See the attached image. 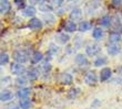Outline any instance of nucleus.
<instances>
[{
    "instance_id": "nucleus-1",
    "label": "nucleus",
    "mask_w": 122,
    "mask_h": 109,
    "mask_svg": "<svg viewBox=\"0 0 122 109\" xmlns=\"http://www.w3.org/2000/svg\"><path fill=\"white\" fill-rule=\"evenodd\" d=\"M12 58H13V61L17 62V63L25 64L26 62L29 61V54H28V52H27L26 50L18 48V50H16V51H13Z\"/></svg>"
},
{
    "instance_id": "nucleus-2",
    "label": "nucleus",
    "mask_w": 122,
    "mask_h": 109,
    "mask_svg": "<svg viewBox=\"0 0 122 109\" xmlns=\"http://www.w3.org/2000/svg\"><path fill=\"white\" fill-rule=\"evenodd\" d=\"M10 72L15 76H21L26 73V66L21 63L15 62V63H11V65H10Z\"/></svg>"
},
{
    "instance_id": "nucleus-3",
    "label": "nucleus",
    "mask_w": 122,
    "mask_h": 109,
    "mask_svg": "<svg viewBox=\"0 0 122 109\" xmlns=\"http://www.w3.org/2000/svg\"><path fill=\"white\" fill-rule=\"evenodd\" d=\"M101 52V46L98 43H90L86 46V54L88 56H96Z\"/></svg>"
},
{
    "instance_id": "nucleus-4",
    "label": "nucleus",
    "mask_w": 122,
    "mask_h": 109,
    "mask_svg": "<svg viewBox=\"0 0 122 109\" xmlns=\"http://www.w3.org/2000/svg\"><path fill=\"white\" fill-rule=\"evenodd\" d=\"M98 75L94 71H89L84 75V83L89 85V86H94L98 83Z\"/></svg>"
},
{
    "instance_id": "nucleus-5",
    "label": "nucleus",
    "mask_w": 122,
    "mask_h": 109,
    "mask_svg": "<svg viewBox=\"0 0 122 109\" xmlns=\"http://www.w3.org/2000/svg\"><path fill=\"white\" fill-rule=\"evenodd\" d=\"M26 76L30 82H33V80L38 79L39 76H40V68L37 67V66H32V67H30L27 71Z\"/></svg>"
},
{
    "instance_id": "nucleus-6",
    "label": "nucleus",
    "mask_w": 122,
    "mask_h": 109,
    "mask_svg": "<svg viewBox=\"0 0 122 109\" xmlns=\"http://www.w3.org/2000/svg\"><path fill=\"white\" fill-rule=\"evenodd\" d=\"M74 63L80 66V67H86V66H89V60H88V56H86L82 53H78L74 57Z\"/></svg>"
},
{
    "instance_id": "nucleus-7",
    "label": "nucleus",
    "mask_w": 122,
    "mask_h": 109,
    "mask_svg": "<svg viewBox=\"0 0 122 109\" xmlns=\"http://www.w3.org/2000/svg\"><path fill=\"white\" fill-rule=\"evenodd\" d=\"M58 80L60 84L68 86V85H71L73 83V76L70 73H61L58 77Z\"/></svg>"
},
{
    "instance_id": "nucleus-8",
    "label": "nucleus",
    "mask_w": 122,
    "mask_h": 109,
    "mask_svg": "<svg viewBox=\"0 0 122 109\" xmlns=\"http://www.w3.org/2000/svg\"><path fill=\"white\" fill-rule=\"evenodd\" d=\"M112 76V70L110 67H103L99 73V80L101 83H104L107 80H109Z\"/></svg>"
},
{
    "instance_id": "nucleus-9",
    "label": "nucleus",
    "mask_w": 122,
    "mask_h": 109,
    "mask_svg": "<svg viewBox=\"0 0 122 109\" xmlns=\"http://www.w3.org/2000/svg\"><path fill=\"white\" fill-rule=\"evenodd\" d=\"M62 30H63V32L72 33V32H76V31L78 30V26L76 24L74 21H72V20H68V21L63 22Z\"/></svg>"
},
{
    "instance_id": "nucleus-10",
    "label": "nucleus",
    "mask_w": 122,
    "mask_h": 109,
    "mask_svg": "<svg viewBox=\"0 0 122 109\" xmlns=\"http://www.w3.org/2000/svg\"><path fill=\"white\" fill-rule=\"evenodd\" d=\"M42 21L39 18H31L28 22V28L30 30H33V31H37V30H41L42 29Z\"/></svg>"
},
{
    "instance_id": "nucleus-11",
    "label": "nucleus",
    "mask_w": 122,
    "mask_h": 109,
    "mask_svg": "<svg viewBox=\"0 0 122 109\" xmlns=\"http://www.w3.org/2000/svg\"><path fill=\"white\" fill-rule=\"evenodd\" d=\"M43 58H45L43 53L40 51H33L31 53V55H30V62H31V64H33V65L39 64L40 62L43 61Z\"/></svg>"
},
{
    "instance_id": "nucleus-12",
    "label": "nucleus",
    "mask_w": 122,
    "mask_h": 109,
    "mask_svg": "<svg viewBox=\"0 0 122 109\" xmlns=\"http://www.w3.org/2000/svg\"><path fill=\"white\" fill-rule=\"evenodd\" d=\"M70 35L68 34L67 32H59L57 35H56V41L58 42L59 44H67V43H69V41H70Z\"/></svg>"
},
{
    "instance_id": "nucleus-13",
    "label": "nucleus",
    "mask_w": 122,
    "mask_h": 109,
    "mask_svg": "<svg viewBox=\"0 0 122 109\" xmlns=\"http://www.w3.org/2000/svg\"><path fill=\"white\" fill-rule=\"evenodd\" d=\"M16 95L19 99H26L31 95V89L28 88V87H21V88L17 90Z\"/></svg>"
},
{
    "instance_id": "nucleus-14",
    "label": "nucleus",
    "mask_w": 122,
    "mask_h": 109,
    "mask_svg": "<svg viewBox=\"0 0 122 109\" xmlns=\"http://www.w3.org/2000/svg\"><path fill=\"white\" fill-rule=\"evenodd\" d=\"M122 40V36L118 31H113L109 34V38H108V41H109L110 44H119Z\"/></svg>"
},
{
    "instance_id": "nucleus-15",
    "label": "nucleus",
    "mask_w": 122,
    "mask_h": 109,
    "mask_svg": "<svg viewBox=\"0 0 122 109\" xmlns=\"http://www.w3.org/2000/svg\"><path fill=\"white\" fill-rule=\"evenodd\" d=\"M13 99V94L11 90L9 89H2L1 90V94H0V100L1 103H7V101H10V100Z\"/></svg>"
},
{
    "instance_id": "nucleus-16",
    "label": "nucleus",
    "mask_w": 122,
    "mask_h": 109,
    "mask_svg": "<svg viewBox=\"0 0 122 109\" xmlns=\"http://www.w3.org/2000/svg\"><path fill=\"white\" fill-rule=\"evenodd\" d=\"M69 17H70V20H72L74 22L76 21H80L82 19V10L80 8H74V9L71 10Z\"/></svg>"
},
{
    "instance_id": "nucleus-17",
    "label": "nucleus",
    "mask_w": 122,
    "mask_h": 109,
    "mask_svg": "<svg viewBox=\"0 0 122 109\" xmlns=\"http://www.w3.org/2000/svg\"><path fill=\"white\" fill-rule=\"evenodd\" d=\"M120 52H121V48H120L119 44H110L107 48V53L110 56H117Z\"/></svg>"
},
{
    "instance_id": "nucleus-18",
    "label": "nucleus",
    "mask_w": 122,
    "mask_h": 109,
    "mask_svg": "<svg viewBox=\"0 0 122 109\" xmlns=\"http://www.w3.org/2000/svg\"><path fill=\"white\" fill-rule=\"evenodd\" d=\"M11 9V3L9 0H0V13L7 14Z\"/></svg>"
},
{
    "instance_id": "nucleus-19",
    "label": "nucleus",
    "mask_w": 122,
    "mask_h": 109,
    "mask_svg": "<svg viewBox=\"0 0 122 109\" xmlns=\"http://www.w3.org/2000/svg\"><path fill=\"white\" fill-rule=\"evenodd\" d=\"M37 13V9H36L35 6H27L25 9L22 10V14L25 17H28V18H33L35 14Z\"/></svg>"
},
{
    "instance_id": "nucleus-20",
    "label": "nucleus",
    "mask_w": 122,
    "mask_h": 109,
    "mask_svg": "<svg viewBox=\"0 0 122 109\" xmlns=\"http://www.w3.org/2000/svg\"><path fill=\"white\" fill-rule=\"evenodd\" d=\"M99 24L101 26H103V28H109L111 24H112V18L110 16H103L100 18L99 20Z\"/></svg>"
},
{
    "instance_id": "nucleus-21",
    "label": "nucleus",
    "mask_w": 122,
    "mask_h": 109,
    "mask_svg": "<svg viewBox=\"0 0 122 109\" xmlns=\"http://www.w3.org/2000/svg\"><path fill=\"white\" fill-rule=\"evenodd\" d=\"M103 35H104V31H103L101 28H94L92 31V38L96 40V41H100V40H102Z\"/></svg>"
},
{
    "instance_id": "nucleus-22",
    "label": "nucleus",
    "mask_w": 122,
    "mask_h": 109,
    "mask_svg": "<svg viewBox=\"0 0 122 109\" xmlns=\"http://www.w3.org/2000/svg\"><path fill=\"white\" fill-rule=\"evenodd\" d=\"M92 28V24H91L89 21H81L79 24H78V30L80 32H87L89 30H91Z\"/></svg>"
},
{
    "instance_id": "nucleus-23",
    "label": "nucleus",
    "mask_w": 122,
    "mask_h": 109,
    "mask_svg": "<svg viewBox=\"0 0 122 109\" xmlns=\"http://www.w3.org/2000/svg\"><path fill=\"white\" fill-rule=\"evenodd\" d=\"M108 63V58L106 56H98V57L93 61V66L96 67H101V66H104Z\"/></svg>"
},
{
    "instance_id": "nucleus-24",
    "label": "nucleus",
    "mask_w": 122,
    "mask_h": 109,
    "mask_svg": "<svg viewBox=\"0 0 122 109\" xmlns=\"http://www.w3.org/2000/svg\"><path fill=\"white\" fill-rule=\"evenodd\" d=\"M59 52V46L56 43H50L48 46V51H47V55H49L50 57H52L53 55H56Z\"/></svg>"
},
{
    "instance_id": "nucleus-25",
    "label": "nucleus",
    "mask_w": 122,
    "mask_h": 109,
    "mask_svg": "<svg viewBox=\"0 0 122 109\" xmlns=\"http://www.w3.org/2000/svg\"><path fill=\"white\" fill-rule=\"evenodd\" d=\"M81 93V89L79 87H74V88H71L69 92H68V98L69 99H74V98H77Z\"/></svg>"
},
{
    "instance_id": "nucleus-26",
    "label": "nucleus",
    "mask_w": 122,
    "mask_h": 109,
    "mask_svg": "<svg viewBox=\"0 0 122 109\" xmlns=\"http://www.w3.org/2000/svg\"><path fill=\"white\" fill-rule=\"evenodd\" d=\"M52 9H53L52 4L47 3V2H42V3H40V6H39V10H40V11H42V12H45V13L51 12Z\"/></svg>"
},
{
    "instance_id": "nucleus-27",
    "label": "nucleus",
    "mask_w": 122,
    "mask_h": 109,
    "mask_svg": "<svg viewBox=\"0 0 122 109\" xmlns=\"http://www.w3.org/2000/svg\"><path fill=\"white\" fill-rule=\"evenodd\" d=\"M32 103L29 98H26V99H20L19 100V107L20 109H30Z\"/></svg>"
},
{
    "instance_id": "nucleus-28",
    "label": "nucleus",
    "mask_w": 122,
    "mask_h": 109,
    "mask_svg": "<svg viewBox=\"0 0 122 109\" xmlns=\"http://www.w3.org/2000/svg\"><path fill=\"white\" fill-rule=\"evenodd\" d=\"M28 78H27V76H23V75H21V76H17V79H16V85L19 87H25V85H27V83H28Z\"/></svg>"
},
{
    "instance_id": "nucleus-29",
    "label": "nucleus",
    "mask_w": 122,
    "mask_h": 109,
    "mask_svg": "<svg viewBox=\"0 0 122 109\" xmlns=\"http://www.w3.org/2000/svg\"><path fill=\"white\" fill-rule=\"evenodd\" d=\"M9 60H10V56L7 54L6 52H2L1 55H0V65L3 66V65H6L9 63Z\"/></svg>"
},
{
    "instance_id": "nucleus-30",
    "label": "nucleus",
    "mask_w": 122,
    "mask_h": 109,
    "mask_svg": "<svg viewBox=\"0 0 122 109\" xmlns=\"http://www.w3.org/2000/svg\"><path fill=\"white\" fill-rule=\"evenodd\" d=\"M43 19L47 20V21H46L47 23H48V20H50V23H51V24H53V23H55V21H56L55 16H53V14H52L51 12L45 13V14H43Z\"/></svg>"
},
{
    "instance_id": "nucleus-31",
    "label": "nucleus",
    "mask_w": 122,
    "mask_h": 109,
    "mask_svg": "<svg viewBox=\"0 0 122 109\" xmlns=\"http://www.w3.org/2000/svg\"><path fill=\"white\" fill-rule=\"evenodd\" d=\"M15 3H16V6L18 9H25L26 8V3L23 0H15Z\"/></svg>"
},
{
    "instance_id": "nucleus-32",
    "label": "nucleus",
    "mask_w": 122,
    "mask_h": 109,
    "mask_svg": "<svg viewBox=\"0 0 122 109\" xmlns=\"http://www.w3.org/2000/svg\"><path fill=\"white\" fill-rule=\"evenodd\" d=\"M111 3H112V6L116 7V8L122 7V0H111Z\"/></svg>"
},
{
    "instance_id": "nucleus-33",
    "label": "nucleus",
    "mask_w": 122,
    "mask_h": 109,
    "mask_svg": "<svg viewBox=\"0 0 122 109\" xmlns=\"http://www.w3.org/2000/svg\"><path fill=\"white\" fill-rule=\"evenodd\" d=\"M10 80H11V78L9 76H5L1 78V83H2V85H7V84L10 83Z\"/></svg>"
},
{
    "instance_id": "nucleus-34",
    "label": "nucleus",
    "mask_w": 122,
    "mask_h": 109,
    "mask_svg": "<svg viewBox=\"0 0 122 109\" xmlns=\"http://www.w3.org/2000/svg\"><path fill=\"white\" fill-rule=\"evenodd\" d=\"M42 68H43L45 72H50L51 71V64H50V63H45L43 66H42Z\"/></svg>"
},
{
    "instance_id": "nucleus-35",
    "label": "nucleus",
    "mask_w": 122,
    "mask_h": 109,
    "mask_svg": "<svg viewBox=\"0 0 122 109\" xmlns=\"http://www.w3.org/2000/svg\"><path fill=\"white\" fill-rule=\"evenodd\" d=\"M51 1H52V3H53L55 6H57V7L62 6V3L64 2V0H51Z\"/></svg>"
},
{
    "instance_id": "nucleus-36",
    "label": "nucleus",
    "mask_w": 122,
    "mask_h": 109,
    "mask_svg": "<svg viewBox=\"0 0 122 109\" xmlns=\"http://www.w3.org/2000/svg\"><path fill=\"white\" fill-rule=\"evenodd\" d=\"M74 48H71V46H68L67 48V54H71L72 53V51H73Z\"/></svg>"
},
{
    "instance_id": "nucleus-37",
    "label": "nucleus",
    "mask_w": 122,
    "mask_h": 109,
    "mask_svg": "<svg viewBox=\"0 0 122 109\" xmlns=\"http://www.w3.org/2000/svg\"><path fill=\"white\" fill-rule=\"evenodd\" d=\"M98 105H100V100L94 99V101H93V104H92V107H96V106H98Z\"/></svg>"
},
{
    "instance_id": "nucleus-38",
    "label": "nucleus",
    "mask_w": 122,
    "mask_h": 109,
    "mask_svg": "<svg viewBox=\"0 0 122 109\" xmlns=\"http://www.w3.org/2000/svg\"><path fill=\"white\" fill-rule=\"evenodd\" d=\"M6 109H20L19 106H12V107H9V108H6Z\"/></svg>"
},
{
    "instance_id": "nucleus-39",
    "label": "nucleus",
    "mask_w": 122,
    "mask_h": 109,
    "mask_svg": "<svg viewBox=\"0 0 122 109\" xmlns=\"http://www.w3.org/2000/svg\"><path fill=\"white\" fill-rule=\"evenodd\" d=\"M68 1H77V0H68Z\"/></svg>"
}]
</instances>
